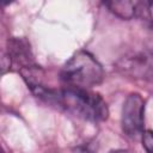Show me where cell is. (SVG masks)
I'll return each instance as SVG.
<instances>
[{
	"instance_id": "obj_8",
	"label": "cell",
	"mask_w": 153,
	"mask_h": 153,
	"mask_svg": "<svg viewBox=\"0 0 153 153\" xmlns=\"http://www.w3.org/2000/svg\"><path fill=\"white\" fill-rule=\"evenodd\" d=\"M142 146L147 153H153V130L143 131L142 134Z\"/></svg>"
},
{
	"instance_id": "obj_3",
	"label": "cell",
	"mask_w": 153,
	"mask_h": 153,
	"mask_svg": "<svg viewBox=\"0 0 153 153\" xmlns=\"http://www.w3.org/2000/svg\"><path fill=\"white\" fill-rule=\"evenodd\" d=\"M145 100L139 93H130L123 103L121 126L123 133L130 139H137L143 134Z\"/></svg>"
},
{
	"instance_id": "obj_9",
	"label": "cell",
	"mask_w": 153,
	"mask_h": 153,
	"mask_svg": "<svg viewBox=\"0 0 153 153\" xmlns=\"http://www.w3.org/2000/svg\"><path fill=\"white\" fill-rule=\"evenodd\" d=\"M74 153H88V151L86 149V148H82V147H80V148H78Z\"/></svg>"
},
{
	"instance_id": "obj_10",
	"label": "cell",
	"mask_w": 153,
	"mask_h": 153,
	"mask_svg": "<svg viewBox=\"0 0 153 153\" xmlns=\"http://www.w3.org/2000/svg\"><path fill=\"white\" fill-rule=\"evenodd\" d=\"M109 153H128V152L127 151H123V149H112Z\"/></svg>"
},
{
	"instance_id": "obj_4",
	"label": "cell",
	"mask_w": 153,
	"mask_h": 153,
	"mask_svg": "<svg viewBox=\"0 0 153 153\" xmlns=\"http://www.w3.org/2000/svg\"><path fill=\"white\" fill-rule=\"evenodd\" d=\"M116 69L126 76L153 82V53L124 56L116 62Z\"/></svg>"
},
{
	"instance_id": "obj_2",
	"label": "cell",
	"mask_w": 153,
	"mask_h": 153,
	"mask_svg": "<svg viewBox=\"0 0 153 153\" xmlns=\"http://www.w3.org/2000/svg\"><path fill=\"white\" fill-rule=\"evenodd\" d=\"M60 78L68 87L90 90L103 81L104 69L93 55L80 50L63 65Z\"/></svg>"
},
{
	"instance_id": "obj_6",
	"label": "cell",
	"mask_w": 153,
	"mask_h": 153,
	"mask_svg": "<svg viewBox=\"0 0 153 153\" xmlns=\"http://www.w3.org/2000/svg\"><path fill=\"white\" fill-rule=\"evenodd\" d=\"M104 5L109 8L110 12H112L115 16L122 19H131L133 17H135L136 1L112 0V1H105Z\"/></svg>"
},
{
	"instance_id": "obj_7",
	"label": "cell",
	"mask_w": 153,
	"mask_h": 153,
	"mask_svg": "<svg viewBox=\"0 0 153 153\" xmlns=\"http://www.w3.org/2000/svg\"><path fill=\"white\" fill-rule=\"evenodd\" d=\"M135 17H139L140 19L153 24V0H143V1H136V8H135Z\"/></svg>"
},
{
	"instance_id": "obj_5",
	"label": "cell",
	"mask_w": 153,
	"mask_h": 153,
	"mask_svg": "<svg viewBox=\"0 0 153 153\" xmlns=\"http://www.w3.org/2000/svg\"><path fill=\"white\" fill-rule=\"evenodd\" d=\"M7 54L8 60L16 62L23 68L32 67V53L30 43L24 37H12L7 41Z\"/></svg>"
},
{
	"instance_id": "obj_1",
	"label": "cell",
	"mask_w": 153,
	"mask_h": 153,
	"mask_svg": "<svg viewBox=\"0 0 153 153\" xmlns=\"http://www.w3.org/2000/svg\"><path fill=\"white\" fill-rule=\"evenodd\" d=\"M61 109L90 122H103L109 116L105 100L87 88L66 87L61 90Z\"/></svg>"
}]
</instances>
